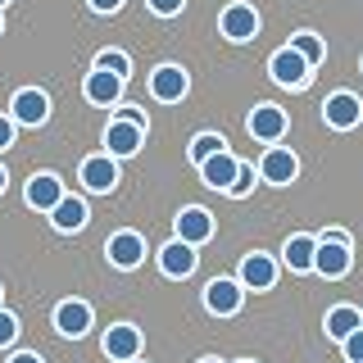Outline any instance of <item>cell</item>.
<instances>
[{
	"mask_svg": "<svg viewBox=\"0 0 363 363\" xmlns=\"http://www.w3.org/2000/svg\"><path fill=\"white\" fill-rule=\"evenodd\" d=\"M268 73H272V82L277 86H291V91H300V86H309V77H313V64L304 60L295 45H286V50H277L268 60Z\"/></svg>",
	"mask_w": 363,
	"mask_h": 363,
	"instance_id": "1",
	"label": "cell"
},
{
	"mask_svg": "<svg viewBox=\"0 0 363 363\" xmlns=\"http://www.w3.org/2000/svg\"><path fill=\"white\" fill-rule=\"evenodd\" d=\"M350 268H354V245H345V241H327V236H318V255H313V272H318V277L340 281Z\"/></svg>",
	"mask_w": 363,
	"mask_h": 363,
	"instance_id": "2",
	"label": "cell"
},
{
	"mask_svg": "<svg viewBox=\"0 0 363 363\" xmlns=\"http://www.w3.org/2000/svg\"><path fill=\"white\" fill-rule=\"evenodd\" d=\"M241 304H245L241 277H213L209 286H204V309H209V313L232 318V313H241Z\"/></svg>",
	"mask_w": 363,
	"mask_h": 363,
	"instance_id": "3",
	"label": "cell"
},
{
	"mask_svg": "<svg viewBox=\"0 0 363 363\" xmlns=\"http://www.w3.org/2000/svg\"><path fill=\"white\" fill-rule=\"evenodd\" d=\"M323 118H327V128L350 132V128L363 123V100L354 96V91H332V96L323 100Z\"/></svg>",
	"mask_w": 363,
	"mask_h": 363,
	"instance_id": "4",
	"label": "cell"
},
{
	"mask_svg": "<svg viewBox=\"0 0 363 363\" xmlns=\"http://www.w3.org/2000/svg\"><path fill=\"white\" fill-rule=\"evenodd\" d=\"M91 304L86 300H60L55 304V313H50V323H55V332L68 336V340H82L91 332Z\"/></svg>",
	"mask_w": 363,
	"mask_h": 363,
	"instance_id": "5",
	"label": "cell"
},
{
	"mask_svg": "<svg viewBox=\"0 0 363 363\" xmlns=\"http://www.w3.org/2000/svg\"><path fill=\"white\" fill-rule=\"evenodd\" d=\"M9 113H14L18 128H41L45 118H50V96L37 86H23L14 91V100H9Z\"/></svg>",
	"mask_w": 363,
	"mask_h": 363,
	"instance_id": "6",
	"label": "cell"
},
{
	"mask_svg": "<svg viewBox=\"0 0 363 363\" xmlns=\"http://www.w3.org/2000/svg\"><path fill=\"white\" fill-rule=\"evenodd\" d=\"M286 128H291V118H286L281 105H255L250 109V136H255V141L277 145L281 136H286Z\"/></svg>",
	"mask_w": 363,
	"mask_h": 363,
	"instance_id": "7",
	"label": "cell"
},
{
	"mask_svg": "<svg viewBox=\"0 0 363 363\" xmlns=\"http://www.w3.org/2000/svg\"><path fill=\"white\" fill-rule=\"evenodd\" d=\"M295 173H300V159H295L286 145H268L264 159H259V177H264L268 186H291Z\"/></svg>",
	"mask_w": 363,
	"mask_h": 363,
	"instance_id": "8",
	"label": "cell"
},
{
	"mask_svg": "<svg viewBox=\"0 0 363 363\" xmlns=\"http://www.w3.org/2000/svg\"><path fill=\"white\" fill-rule=\"evenodd\" d=\"M186 91H191L186 68H177V64H159L155 73H150V96L159 100V105H177Z\"/></svg>",
	"mask_w": 363,
	"mask_h": 363,
	"instance_id": "9",
	"label": "cell"
},
{
	"mask_svg": "<svg viewBox=\"0 0 363 363\" xmlns=\"http://www.w3.org/2000/svg\"><path fill=\"white\" fill-rule=\"evenodd\" d=\"M82 186L91 191V196H109V191L118 186V159H113V155L82 159Z\"/></svg>",
	"mask_w": 363,
	"mask_h": 363,
	"instance_id": "10",
	"label": "cell"
},
{
	"mask_svg": "<svg viewBox=\"0 0 363 363\" xmlns=\"http://www.w3.org/2000/svg\"><path fill=\"white\" fill-rule=\"evenodd\" d=\"M218 32H223L227 41L245 45V41H255V32H259V14L250 5H227L223 14H218Z\"/></svg>",
	"mask_w": 363,
	"mask_h": 363,
	"instance_id": "11",
	"label": "cell"
},
{
	"mask_svg": "<svg viewBox=\"0 0 363 363\" xmlns=\"http://www.w3.org/2000/svg\"><path fill=\"white\" fill-rule=\"evenodd\" d=\"M241 286L245 291H272V286H277V259L264 255V250L245 255L241 259Z\"/></svg>",
	"mask_w": 363,
	"mask_h": 363,
	"instance_id": "12",
	"label": "cell"
},
{
	"mask_svg": "<svg viewBox=\"0 0 363 363\" xmlns=\"http://www.w3.org/2000/svg\"><path fill=\"white\" fill-rule=\"evenodd\" d=\"M105 255H109V264H113V268H123V272L141 268V259H145V241H141V232H113V236H109V245H105Z\"/></svg>",
	"mask_w": 363,
	"mask_h": 363,
	"instance_id": "13",
	"label": "cell"
},
{
	"mask_svg": "<svg viewBox=\"0 0 363 363\" xmlns=\"http://www.w3.org/2000/svg\"><path fill=\"white\" fill-rule=\"evenodd\" d=\"M141 141H145V128H136V123L113 118L105 128V155H113V159H132L141 150Z\"/></svg>",
	"mask_w": 363,
	"mask_h": 363,
	"instance_id": "14",
	"label": "cell"
},
{
	"mask_svg": "<svg viewBox=\"0 0 363 363\" xmlns=\"http://www.w3.org/2000/svg\"><path fill=\"white\" fill-rule=\"evenodd\" d=\"M82 96L91 100V105H118L123 77L109 73V68H96V64H91V73H86V82H82Z\"/></svg>",
	"mask_w": 363,
	"mask_h": 363,
	"instance_id": "15",
	"label": "cell"
},
{
	"mask_svg": "<svg viewBox=\"0 0 363 363\" xmlns=\"http://www.w3.org/2000/svg\"><path fill=\"white\" fill-rule=\"evenodd\" d=\"M159 272H164V277H191V272H196V245L191 241H168L164 250H159Z\"/></svg>",
	"mask_w": 363,
	"mask_h": 363,
	"instance_id": "16",
	"label": "cell"
},
{
	"mask_svg": "<svg viewBox=\"0 0 363 363\" xmlns=\"http://www.w3.org/2000/svg\"><path fill=\"white\" fill-rule=\"evenodd\" d=\"M236 173H241V159H236L232 150H218V155H209L200 164V177H204V186H213V191H227L236 182Z\"/></svg>",
	"mask_w": 363,
	"mask_h": 363,
	"instance_id": "17",
	"label": "cell"
},
{
	"mask_svg": "<svg viewBox=\"0 0 363 363\" xmlns=\"http://www.w3.org/2000/svg\"><path fill=\"white\" fill-rule=\"evenodd\" d=\"M177 236L200 250V245L213 236V213H209V209H200V204H186V209L177 213Z\"/></svg>",
	"mask_w": 363,
	"mask_h": 363,
	"instance_id": "18",
	"label": "cell"
},
{
	"mask_svg": "<svg viewBox=\"0 0 363 363\" xmlns=\"http://www.w3.org/2000/svg\"><path fill=\"white\" fill-rule=\"evenodd\" d=\"M105 354H109L113 363H132L136 354H141V332H136L132 323L109 327V332H105Z\"/></svg>",
	"mask_w": 363,
	"mask_h": 363,
	"instance_id": "19",
	"label": "cell"
},
{
	"mask_svg": "<svg viewBox=\"0 0 363 363\" xmlns=\"http://www.w3.org/2000/svg\"><path fill=\"white\" fill-rule=\"evenodd\" d=\"M60 200H64V182L55 177V173H37V177L28 182V209H37V213H50Z\"/></svg>",
	"mask_w": 363,
	"mask_h": 363,
	"instance_id": "20",
	"label": "cell"
},
{
	"mask_svg": "<svg viewBox=\"0 0 363 363\" xmlns=\"http://www.w3.org/2000/svg\"><path fill=\"white\" fill-rule=\"evenodd\" d=\"M50 223H55V232H82L86 227V200L82 196H64L50 209Z\"/></svg>",
	"mask_w": 363,
	"mask_h": 363,
	"instance_id": "21",
	"label": "cell"
},
{
	"mask_svg": "<svg viewBox=\"0 0 363 363\" xmlns=\"http://www.w3.org/2000/svg\"><path fill=\"white\" fill-rule=\"evenodd\" d=\"M313 255H318V236H291L286 250H281V259H286L291 272H313Z\"/></svg>",
	"mask_w": 363,
	"mask_h": 363,
	"instance_id": "22",
	"label": "cell"
},
{
	"mask_svg": "<svg viewBox=\"0 0 363 363\" xmlns=\"http://www.w3.org/2000/svg\"><path fill=\"white\" fill-rule=\"evenodd\" d=\"M323 327H327L332 340H345L354 327H363V309H354V304H336V309L323 318Z\"/></svg>",
	"mask_w": 363,
	"mask_h": 363,
	"instance_id": "23",
	"label": "cell"
},
{
	"mask_svg": "<svg viewBox=\"0 0 363 363\" xmlns=\"http://www.w3.org/2000/svg\"><path fill=\"white\" fill-rule=\"evenodd\" d=\"M291 45H295V50H300V55H304V60H309L313 68L327 60V45H323V37H318V32H295Z\"/></svg>",
	"mask_w": 363,
	"mask_h": 363,
	"instance_id": "24",
	"label": "cell"
},
{
	"mask_svg": "<svg viewBox=\"0 0 363 363\" xmlns=\"http://www.w3.org/2000/svg\"><path fill=\"white\" fill-rule=\"evenodd\" d=\"M218 150H227V141H223V136L218 132H200L196 136V141H191V164H204V159H209V155H218Z\"/></svg>",
	"mask_w": 363,
	"mask_h": 363,
	"instance_id": "25",
	"label": "cell"
},
{
	"mask_svg": "<svg viewBox=\"0 0 363 363\" xmlns=\"http://www.w3.org/2000/svg\"><path fill=\"white\" fill-rule=\"evenodd\" d=\"M96 68H109V73H118L123 82L132 77V60H128L123 50H100V55H96Z\"/></svg>",
	"mask_w": 363,
	"mask_h": 363,
	"instance_id": "26",
	"label": "cell"
},
{
	"mask_svg": "<svg viewBox=\"0 0 363 363\" xmlns=\"http://www.w3.org/2000/svg\"><path fill=\"white\" fill-rule=\"evenodd\" d=\"M255 182H259V168L255 164H241V173H236V182L227 186V196H232V200H245L250 191H255Z\"/></svg>",
	"mask_w": 363,
	"mask_h": 363,
	"instance_id": "27",
	"label": "cell"
},
{
	"mask_svg": "<svg viewBox=\"0 0 363 363\" xmlns=\"http://www.w3.org/2000/svg\"><path fill=\"white\" fill-rule=\"evenodd\" d=\"M340 350H345V359H350V363H363V327H354V332L340 340Z\"/></svg>",
	"mask_w": 363,
	"mask_h": 363,
	"instance_id": "28",
	"label": "cell"
},
{
	"mask_svg": "<svg viewBox=\"0 0 363 363\" xmlns=\"http://www.w3.org/2000/svg\"><path fill=\"white\" fill-rule=\"evenodd\" d=\"M14 336H18V318L9 309H0V345H14Z\"/></svg>",
	"mask_w": 363,
	"mask_h": 363,
	"instance_id": "29",
	"label": "cell"
},
{
	"mask_svg": "<svg viewBox=\"0 0 363 363\" xmlns=\"http://www.w3.org/2000/svg\"><path fill=\"white\" fill-rule=\"evenodd\" d=\"M182 9H186V0H150V14L159 18H177Z\"/></svg>",
	"mask_w": 363,
	"mask_h": 363,
	"instance_id": "30",
	"label": "cell"
},
{
	"mask_svg": "<svg viewBox=\"0 0 363 363\" xmlns=\"http://www.w3.org/2000/svg\"><path fill=\"white\" fill-rule=\"evenodd\" d=\"M14 132H18L14 113H0V150H9V145H14Z\"/></svg>",
	"mask_w": 363,
	"mask_h": 363,
	"instance_id": "31",
	"label": "cell"
},
{
	"mask_svg": "<svg viewBox=\"0 0 363 363\" xmlns=\"http://www.w3.org/2000/svg\"><path fill=\"white\" fill-rule=\"evenodd\" d=\"M113 118H123V123H136V128H150L145 109H136V105H118V113H113Z\"/></svg>",
	"mask_w": 363,
	"mask_h": 363,
	"instance_id": "32",
	"label": "cell"
},
{
	"mask_svg": "<svg viewBox=\"0 0 363 363\" xmlns=\"http://www.w3.org/2000/svg\"><path fill=\"white\" fill-rule=\"evenodd\" d=\"M91 9H96V14H118L123 9V0H86Z\"/></svg>",
	"mask_w": 363,
	"mask_h": 363,
	"instance_id": "33",
	"label": "cell"
},
{
	"mask_svg": "<svg viewBox=\"0 0 363 363\" xmlns=\"http://www.w3.org/2000/svg\"><path fill=\"white\" fill-rule=\"evenodd\" d=\"M9 363H41V354H32V350H18V354H9Z\"/></svg>",
	"mask_w": 363,
	"mask_h": 363,
	"instance_id": "34",
	"label": "cell"
},
{
	"mask_svg": "<svg viewBox=\"0 0 363 363\" xmlns=\"http://www.w3.org/2000/svg\"><path fill=\"white\" fill-rule=\"evenodd\" d=\"M323 236H327V241H345V245H354V241H350V232H340V227H327Z\"/></svg>",
	"mask_w": 363,
	"mask_h": 363,
	"instance_id": "35",
	"label": "cell"
},
{
	"mask_svg": "<svg viewBox=\"0 0 363 363\" xmlns=\"http://www.w3.org/2000/svg\"><path fill=\"white\" fill-rule=\"evenodd\" d=\"M5 186H9V173H5V164H0V196H5Z\"/></svg>",
	"mask_w": 363,
	"mask_h": 363,
	"instance_id": "36",
	"label": "cell"
},
{
	"mask_svg": "<svg viewBox=\"0 0 363 363\" xmlns=\"http://www.w3.org/2000/svg\"><path fill=\"white\" fill-rule=\"evenodd\" d=\"M5 5H9V0H0V9H5Z\"/></svg>",
	"mask_w": 363,
	"mask_h": 363,
	"instance_id": "37",
	"label": "cell"
},
{
	"mask_svg": "<svg viewBox=\"0 0 363 363\" xmlns=\"http://www.w3.org/2000/svg\"><path fill=\"white\" fill-rule=\"evenodd\" d=\"M0 32H5V18H0Z\"/></svg>",
	"mask_w": 363,
	"mask_h": 363,
	"instance_id": "38",
	"label": "cell"
},
{
	"mask_svg": "<svg viewBox=\"0 0 363 363\" xmlns=\"http://www.w3.org/2000/svg\"><path fill=\"white\" fill-rule=\"evenodd\" d=\"M0 300H5V291H0Z\"/></svg>",
	"mask_w": 363,
	"mask_h": 363,
	"instance_id": "39",
	"label": "cell"
},
{
	"mask_svg": "<svg viewBox=\"0 0 363 363\" xmlns=\"http://www.w3.org/2000/svg\"><path fill=\"white\" fill-rule=\"evenodd\" d=\"M241 363H250V359H241Z\"/></svg>",
	"mask_w": 363,
	"mask_h": 363,
	"instance_id": "40",
	"label": "cell"
},
{
	"mask_svg": "<svg viewBox=\"0 0 363 363\" xmlns=\"http://www.w3.org/2000/svg\"><path fill=\"white\" fill-rule=\"evenodd\" d=\"M132 363H136V359H132Z\"/></svg>",
	"mask_w": 363,
	"mask_h": 363,
	"instance_id": "41",
	"label": "cell"
}]
</instances>
